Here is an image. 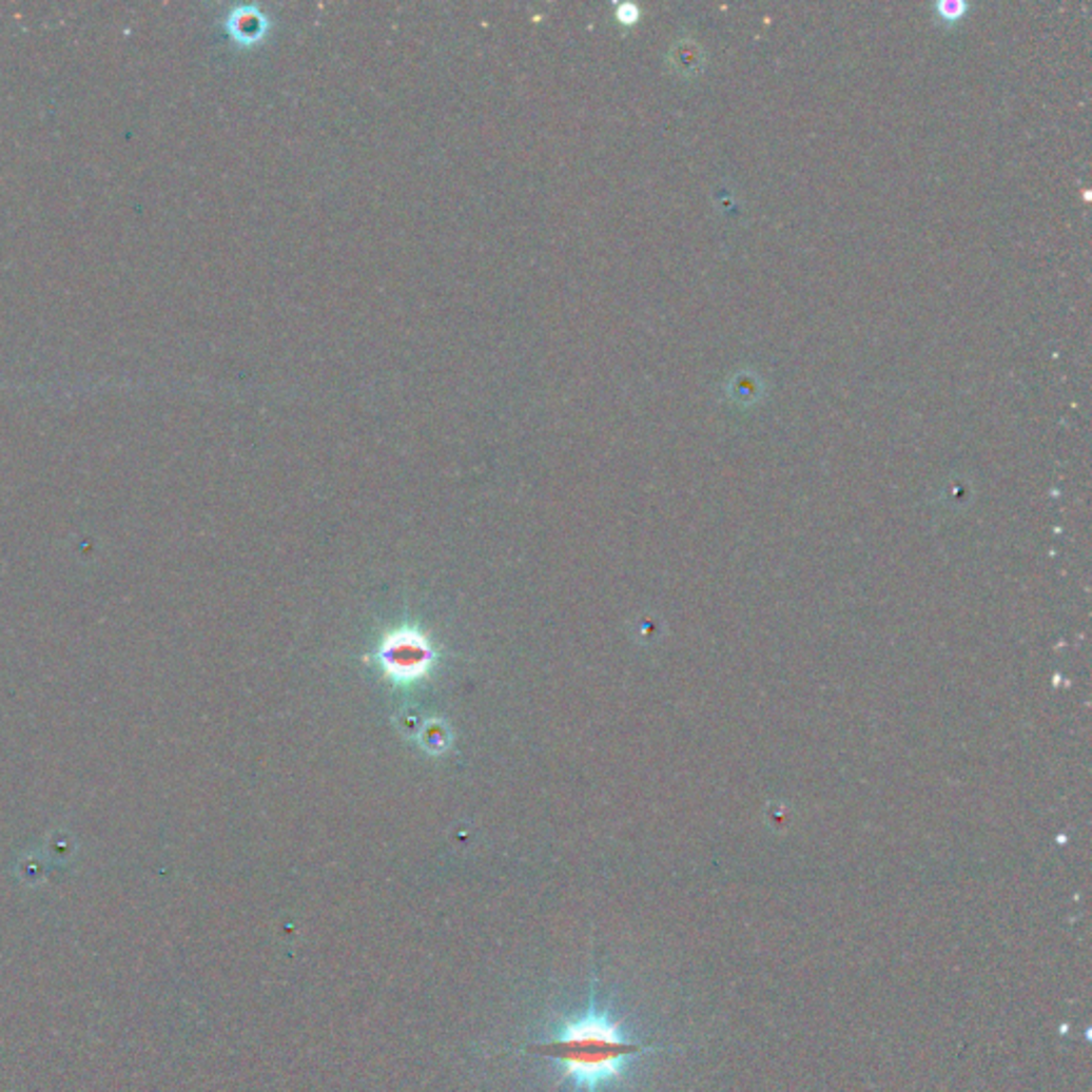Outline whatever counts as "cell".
<instances>
[{
  "label": "cell",
  "instance_id": "cell-1",
  "mask_svg": "<svg viewBox=\"0 0 1092 1092\" xmlns=\"http://www.w3.org/2000/svg\"><path fill=\"white\" fill-rule=\"evenodd\" d=\"M649 1050V1046L631 1039L606 1012L598 1010L564 1022L555 1039L533 1048V1052L560 1062L564 1075L589 1092L621 1079L629 1062Z\"/></svg>",
  "mask_w": 1092,
  "mask_h": 1092
},
{
  "label": "cell",
  "instance_id": "cell-2",
  "mask_svg": "<svg viewBox=\"0 0 1092 1092\" xmlns=\"http://www.w3.org/2000/svg\"><path fill=\"white\" fill-rule=\"evenodd\" d=\"M378 662L397 683L421 679L433 664V649L416 629H397L381 645Z\"/></svg>",
  "mask_w": 1092,
  "mask_h": 1092
},
{
  "label": "cell",
  "instance_id": "cell-3",
  "mask_svg": "<svg viewBox=\"0 0 1092 1092\" xmlns=\"http://www.w3.org/2000/svg\"><path fill=\"white\" fill-rule=\"evenodd\" d=\"M260 16H252L248 9H239L229 20V31L235 39H254L260 33Z\"/></svg>",
  "mask_w": 1092,
  "mask_h": 1092
},
{
  "label": "cell",
  "instance_id": "cell-4",
  "mask_svg": "<svg viewBox=\"0 0 1092 1092\" xmlns=\"http://www.w3.org/2000/svg\"><path fill=\"white\" fill-rule=\"evenodd\" d=\"M937 12L945 20H958L967 12V5L962 0H941V3H937Z\"/></svg>",
  "mask_w": 1092,
  "mask_h": 1092
}]
</instances>
